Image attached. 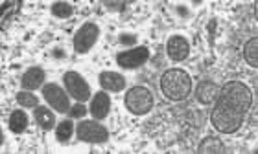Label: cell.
<instances>
[{
	"label": "cell",
	"instance_id": "d6986e66",
	"mask_svg": "<svg viewBox=\"0 0 258 154\" xmlns=\"http://www.w3.org/2000/svg\"><path fill=\"white\" fill-rule=\"evenodd\" d=\"M17 103L21 106H26V108H37L39 106V99L37 96H33L30 90H22L17 94Z\"/></svg>",
	"mask_w": 258,
	"mask_h": 154
},
{
	"label": "cell",
	"instance_id": "ffe728a7",
	"mask_svg": "<svg viewBox=\"0 0 258 154\" xmlns=\"http://www.w3.org/2000/svg\"><path fill=\"white\" fill-rule=\"evenodd\" d=\"M52 13H54L57 19H69L74 10H72V6L69 2H54L52 4Z\"/></svg>",
	"mask_w": 258,
	"mask_h": 154
},
{
	"label": "cell",
	"instance_id": "9a60e30c",
	"mask_svg": "<svg viewBox=\"0 0 258 154\" xmlns=\"http://www.w3.org/2000/svg\"><path fill=\"white\" fill-rule=\"evenodd\" d=\"M10 130L13 134H22L28 128V116L24 110H13L10 116Z\"/></svg>",
	"mask_w": 258,
	"mask_h": 154
},
{
	"label": "cell",
	"instance_id": "7a4b0ae2",
	"mask_svg": "<svg viewBox=\"0 0 258 154\" xmlns=\"http://www.w3.org/2000/svg\"><path fill=\"white\" fill-rule=\"evenodd\" d=\"M161 90L170 101H183L192 92V77L181 68H170L161 77Z\"/></svg>",
	"mask_w": 258,
	"mask_h": 154
},
{
	"label": "cell",
	"instance_id": "8992f818",
	"mask_svg": "<svg viewBox=\"0 0 258 154\" xmlns=\"http://www.w3.org/2000/svg\"><path fill=\"white\" fill-rule=\"evenodd\" d=\"M43 97H44V101L48 103L55 112L67 114V112L70 110L69 94H67L59 85H55V83H48V85L43 86Z\"/></svg>",
	"mask_w": 258,
	"mask_h": 154
},
{
	"label": "cell",
	"instance_id": "8fae6325",
	"mask_svg": "<svg viewBox=\"0 0 258 154\" xmlns=\"http://www.w3.org/2000/svg\"><path fill=\"white\" fill-rule=\"evenodd\" d=\"M44 77H46V74L39 66H33V68L26 70V74L22 75L21 79L22 90H37V88H41V85L44 83Z\"/></svg>",
	"mask_w": 258,
	"mask_h": 154
},
{
	"label": "cell",
	"instance_id": "e0dca14e",
	"mask_svg": "<svg viewBox=\"0 0 258 154\" xmlns=\"http://www.w3.org/2000/svg\"><path fill=\"white\" fill-rule=\"evenodd\" d=\"M243 59H245V63H247L249 66H253V68L258 66V39L256 37L249 39L247 43H245V46H243Z\"/></svg>",
	"mask_w": 258,
	"mask_h": 154
},
{
	"label": "cell",
	"instance_id": "6da1fadb",
	"mask_svg": "<svg viewBox=\"0 0 258 154\" xmlns=\"http://www.w3.org/2000/svg\"><path fill=\"white\" fill-rule=\"evenodd\" d=\"M253 105V92L242 81H229L221 86L210 112L212 127L221 134H234L242 128Z\"/></svg>",
	"mask_w": 258,
	"mask_h": 154
},
{
	"label": "cell",
	"instance_id": "ac0fdd59",
	"mask_svg": "<svg viewBox=\"0 0 258 154\" xmlns=\"http://www.w3.org/2000/svg\"><path fill=\"white\" fill-rule=\"evenodd\" d=\"M74 134V125H72V121H61L57 127H55V138L59 139L61 143H67L70 139V136Z\"/></svg>",
	"mask_w": 258,
	"mask_h": 154
},
{
	"label": "cell",
	"instance_id": "277c9868",
	"mask_svg": "<svg viewBox=\"0 0 258 154\" xmlns=\"http://www.w3.org/2000/svg\"><path fill=\"white\" fill-rule=\"evenodd\" d=\"M63 81L64 86H67V92L74 97L76 101L85 103L91 99V86L85 81V77H81L78 72H67Z\"/></svg>",
	"mask_w": 258,
	"mask_h": 154
},
{
	"label": "cell",
	"instance_id": "3957f363",
	"mask_svg": "<svg viewBox=\"0 0 258 154\" xmlns=\"http://www.w3.org/2000/svg\"><path fill=\"white\" fill-rule=\"evenodd\" d=\"M124 105L135 116H144V114L151 112V108L155 105V99H153V94L150 92V88H146V86H133L125 94Z\"/></svg>",
	"mask_w": 258,
	"mask_h": 154
},
{
	"label": "cell",
	"instance_id": "30bf717a",
	"mask_svg": "<svg viewBox=\"0 0 258 154\" xmlns=\"http://www.w3.org/2000/svg\"><path fill=\"white\" fill-rule=\"evenodd\" d=\"M100 86L107 92H122L125 88V77L116 72H102L98 75Z\"/></svg>",
	"mask_w": 258,
	"mask_h": 154
},
{
	"label": "cell",
	"instance_id": "9c48e42d",
	"mask_svg": "<svg viewBox=\"0 0 258 154\" xmlns=\"http://www.w3.org/2000/svg\"><path fill=\"white\" fill-rule=\"evenodd\" d=\"M166 53L172 61H184L190 55V44L183 35H172L166 43Z\"/></svg>",
	"mask_w": 258,
	"mask_h": 154
},
{
	"label": "cell",
	"instance_id": "7402d4cb",
	"mask_svg": "<svg viewBox=\"0 0 258 154\" xmlns=\"http://www.w3.org/2000/svg\"><path fill=\"white\" fill-rule=\"evenodd\" d=\"M109 8V10H124L127 2H102Z\"/></svg>",
	"mask_w": 258,
	"mask_h": 154
},
{
	"label": "cell",
	"instance_id": "44dd1931",
	"mask_svg": "<svg viewBox=\"0 0 258 154\" xmlns=\"http://www.w3.org/2000/svg\"><path fill=\"white\" fill-rule=\"evenodd\" d=\"M70 117H72V119H83V117H85V114H87V108H85V105H83V103H76V105H72L70 106Z\"/></svg>",
	"mask_w": 258,
	"mask_h": 154
},
{
	"label": "cell",
	"instance_id": "ba28073f",
	"mask_svg": "<svg viewBox=\"0 0 258 154\" xmlns=\"http://www.w3.org/2000/svg\"><path fill=\"white\" fill-rule=\"evenodd\" d=\"M148 59H150V48L148 46H135L131 50L120 52L116 55V63L125 70H133L148 63Z\"/></svg>",
	"mask_w": 258,
	"mask_h": 154
},
{
	"label": "cell",
	"instance_id": "2e32d148",
	"mask_svg": "<svg viewBox=\"0 0 258 154\" xmlns=\"http://www.w3.org/2000/svg\"><path fill=\"white\" fill-rule=\"evenodd\" d=\"M198 152L201 154H220V152H225V147L221 143V139L218 136H209V138H205L201 143H199V149Z\"/></svg>",
	"mask_w": 258,
	"mask_h": 154
},
{
	"label": "cell",
	"instance_id": "603a6c76",
	"mask_svg": "<svg viewBox=\"0 0 258 154\" xmlns=\"http://www.w3.org/2000/svg\"><path fill=\"white\" fill-rule=\"evenodd\" d=\"M120 43L122 44H135L137 43V37H135V35H120Z\"/></svg>",
	"mask_w": 258,
	"mask_h": 154
},
{
	"label": "cell",
	"instance_id": "5bb4252c",
	"mask_svg": "<svg viewBox=\"0 0 258 154\" xmlns=\"http://www.w3.org/2000/svg\"><path fill=\"white\" fill-rule=\"evenodd\" d=\"M33 117H35L37 125L43 128V130L54 128L55 116H54V112L50 110V108H46V106H37V108H33Z\"/></svg>",
	"mask_w": 258,
	"mask_h": 154
},
{
	"label": "cell",
	"instance_id": "7c38bea8",
	"mask_svg": "<svg viewBox=\"0 0 258 154\" xmlns=\"http://www.w3.org/2000/svg\"><path fill=\"white\" fill-rule=\"evenodd\" d=\"M218 92H220V88H218V85H216L214 81H201L198 85V88H196V97H198L199 103H203V105H212L216 99V96H218Z\"/></svg>",
	"mask_w": 258,
	"mask_h": 154
},
{
	"label": "cell",
	"instance_id": "5b68a950",
	"mask_svg": "<svg viewBox=\"0 0 258 154\" xmlns=\"http://www.w3.org/2000/svg\"><path fill=\"white\" fill-rule=\"evenodd\" d=\"M76 136L87 143H103L109 139L107 128L98 121H81L76 128Z\"/></svg>",
	"mask_w": 258,
	"mask_h": 154
},
{
	"label": "cell",
	"instance_id": "4fadbf2b",
	"mask_svg": "<svg viewBox=\"0 0 258 154\" xmlns=\"http://www.w3.org/2000/svg\"><path fill=\"white\" fill-rule=\"evenodd\" d=\"M109 110H111V99H109V96L105 92H98L91 101V114L94 116V119H103V117H107Z\"/></svg>",
	"mask_w": 258,
	"mask_h": 154
},
{
	"label": "cell",
	"instance_id": "52a82bcc",
	"mask_svg": "<svg viewBox=\"0 0 258 154\" xmlns=\"http://www.w3.org/2000/svg\"><path fill=\"white\" fill-rule=\"evenodd\" d=\"M98 37H100V28L92 22H87L76 32L74 35V50L78 53H87L91 52V48L96 44Z\"/></svg>",
	"mask_w": 258,
	"mask_h": 154
}]
</instances>
